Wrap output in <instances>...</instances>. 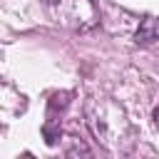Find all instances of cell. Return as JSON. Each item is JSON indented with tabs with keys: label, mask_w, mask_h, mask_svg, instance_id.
I'll use <instances>...</instances> for the list:
<instances>
[{
	"label": "cell",
	"mask_w": 159,
	"mask_h": 159,
	"mask_svg": "<svg viewBox=\"0 0 159 159\" xmlns=\"http://www.w3.org/2000/svg\"><path fill=\"white\" fill-rule=\"evenodd\" d=\"M152 122H154V129L159 132V107H157V109L152 112Z\"/></svg>",
	"instance_id": "cell-4"
},
{
	"label": "cell",
	"mask_w": 159,
	"mask_h": 159,
	"mask_svg": "<svg viewBox=\"0 0 159 159\" xmlns=\"http://www.w3.org/2000/svg\"><path fill=\"white\" fill-rule=\"evenodd\" d=\"M159 40V17L157 15H144L137 25L134 42L137 45H154Z\"/></svg>",
	"instance_id": "cell-2"
},
{
	"label": "cell",
	"mask_w": 159,
	"mask_h": 159,
	"mask_svg": "<svg viewBox=\"0 0 159 159\" xmlns=\"http://www.w3.org/2000/svg\"><path fill=\"white\" fill-rule=\"evenodd\" d=\"M45 15L72 32H87L99 22V10L94 0H42Z\"/></svg>",
	"instance_id": "cell-1"
},
{
	"label": "cell",
	"mask_w": 159,
	"mask_h": 159,
	"mask_svg": "<svg viewBox=\"0 0 159 159\" xmlns=\"http://www.w3.org/2000/svg\"><path fill=\"white\" fill-rule=\"evenodd\" d=\"M65 154H67V157H77V154H82V157H89V154H92V149H89L84 142H80V139H77V142H75V147L65 149Z\"/></svg>",
	"instance_id": "cell-3"
}]
</instances>
